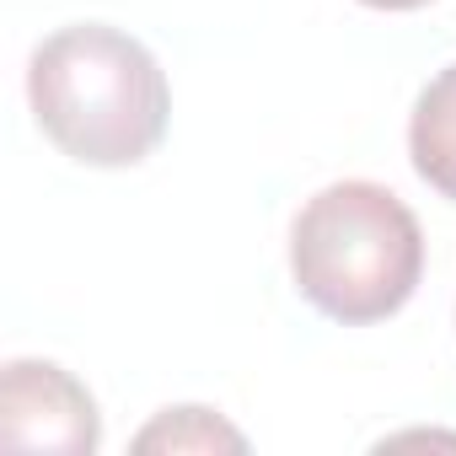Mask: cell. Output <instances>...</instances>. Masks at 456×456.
Segmentation results:
<instances>
[{
    "label": "cell",
    "instance_id": "obj_2",
    "mask_svg": "<svg viewBox=\"0 0 456 456\" xmlns=\"http://www.w3.org/2000/svg\"><path fill=\"white\" fill-rule=\"evenodd\" d=\"M296 290L333 322L365 328L408 306L424 274L419 215L381 183L344 177L312 193L290 225Z\"/></svg>",
    "mask_w": 456,
    "mask_h": 456
},
{
    "label": "cell",
    "instance_id": "obj_3",
    "mask_svg": "<svg viewBox=\"0 0 456 456\" xmlns=\"http://www.w3.org/2000/svg\"><path fill=\"white\" fill-rule=\"evenodd\" d=\"M102 440L92 392L54 360H12L0 376V445L86 456Z\"/></svg>",
    "mask_w": 456,
    "mask_h": 456
},
{
    "label": "cell",
    "instance_id": "obj_6",
    "mask_svg": "<svg viewBox=\"0 0 456 456\" xmlns=\"http://www.w3.org/2000/svg\"><path fill=\"white\" fill-rule=\"evenodd\" d=\"M360 6H370V12H419L429 0H360Z\"/></svg>",
    "mask_w": 456,
    "mask_h": 456
},
{
    "label": "cell",
    "instance_id": "obj_1",
    "mask_svg": "<svg viewBox=\"0 0 456 456\" xmlns=\"http://www.w3.org/2000/svg\"><path fill=\"white\" fill-rule=\"evenodd\" d=\"M28 102L38 129L81 167L145 161L172 118V92L156 54L102 22L60 28L33 49Z\"/></svg>",
    "mask_w": 456,
    "mask_h": 456
},
{
    "label": "cell",
    "instance_id": "obj_5",
    "mask_svg": "<svg viewBox=\"0 0 456 456\" xmlns=\"http://www.w3.org/2000/svg\"><path fill=\"white\" fill-rule=\"evenodd\" d=\"M134 451H248V435L209 408H167L134 435Z\"/></svg>",
    "mask_w": 456,
    "mask_h": 456
},
{
    "label": "cell",
    "instance_id": "obj_4",
    "mask_svg": "<svg viewBox=\"0 0 456 456\" xmlns=\"http://www.w3.org/2000/svg\"><path fill=\"white\" fill-rule=\"evenodd\" d=\"M408 156H413V172L456 204V65H445L419 92L408 118Z\"/></svg>",
    "mask_w": 456,
    "mask_h": 456
}]
</instances>
